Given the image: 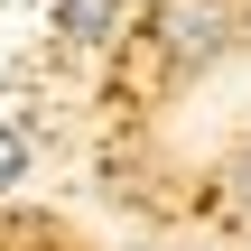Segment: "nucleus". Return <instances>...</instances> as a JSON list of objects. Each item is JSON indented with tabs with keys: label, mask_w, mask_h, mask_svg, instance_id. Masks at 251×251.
<instances>
[{
	"label": "nucleus",
	"mask_w": 251,
	"mask_h": 251,
	"mask_svg": "<svg viewBox=\"0 0 251 251\" xmlns=\"http://www.w3.org/2000/svg\"><path fill=\"white\" fill-rule=\"evenodd\" d=\"M158 47L177 65H214L233 47V0H168L158 9Z\"/></svg>",
	"instance_id": "nucleus-1"
},
{
	"label": "nucleus",
	"mask_w": 251,
	"mask_h": 251,
	"mask_svg": "<svg viewBox=\"0 0 251 251\" xmlns=\"http://www.w3.org/2000/svg\"><path fill=\"white\" fill-rule=\"evenodd\" d=\"M56 28H65L75 47H102V37L121 28V0H56Z\"/></svg>",
	"instance_id": "nucleus-2"
},
{
	"label": "nucleus",
	"mask_w": 251,
	"mask_h": 251,
	"mask_svg": "<svg viewBox=\"0 0 251 251\" xmlns=\"http://www.w3.org/2000/svg\"><path fill=\"white\" fill-rule=\"evenodd\" d=\"M19 177H28V130L0 121V186H19Z\"/></svg>",
	"instance_id": "nucleus-3"
},
{
	"label": "nucleus",
	"mask_w": 251,
	"mask_h": 251,
	"mask_svg": "<svg viewBox=\"0 0 251 251\" xmlns=\"http://www.w3.org/2000/svg\"><path fill=\"white\" fill-rule=\"evenodd\" d=\"M233 214H242V224H251V149H242V158H233Z\"/></svg>",
	"instance_id": "nucleus-4"
}]
</instances>
